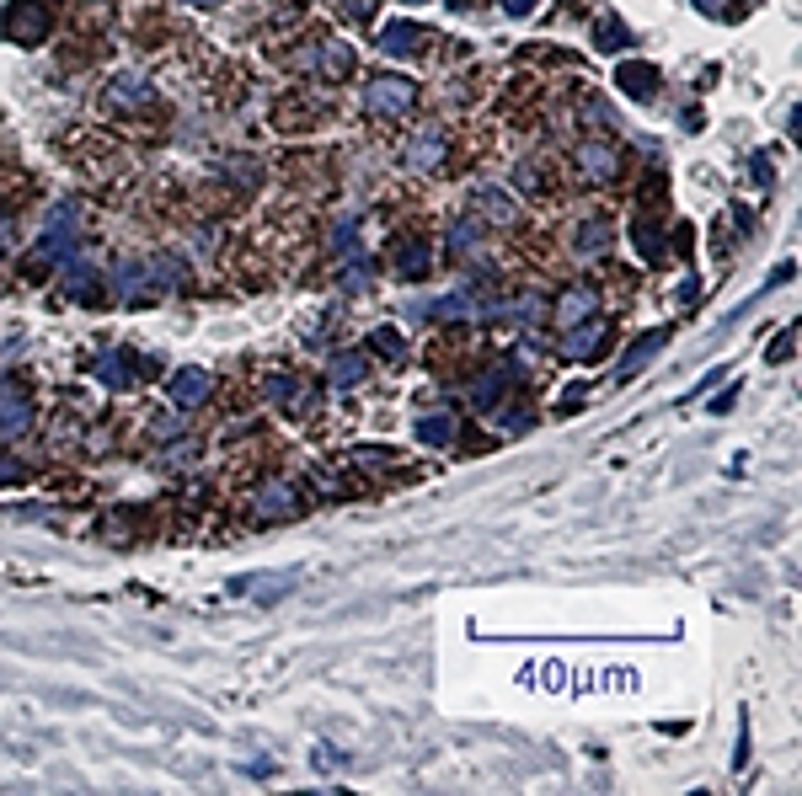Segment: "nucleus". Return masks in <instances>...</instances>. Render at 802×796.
Wrapping results in <instances>:
<instances>
[{"mask_svg": "<svg viewBox=\"0 0 802 796\" xmlns=\"http://www.w3.org/2000/svg\"><path fill=\"white\" fill-rule=\"evenodd\" d=\"M380 49H385V54H412V49H418V27H412V22L385 27V33H380Z\"/></svg>", "mask_w": 802, "mask_h": 796, "instance_id": "1a4fd4ad", "label": "nucleus"}, {"mask_svg": "<svg viewBox=\"0 0 802 796\" xmlns=\"http://www.w3.org/2000/svg\"><path fill=\"white\" fill-rule=\"evenodd\" d=\"M332 380L337 385H359L364 380V353H337L332 358Z\"/></svg>", "mask_w": 802, "mask_h": 796, "instance_id": "f8f14e48", "label": "nucleus"}, {"mask_svg": "<svg viewBox=\"0 0 802 796\" xmlns=\"http://www.w3.org/2000/svg\"><path fill=\"white\" fill-rule=\"evenodd\" d=\"M439 155H444V150L434 145V139H418V150H412V166L428 171V166H439Z\"/></svg>", "mask_w": 802, "mask_h": 796, "instance_id": "a211bd4d", "label": "nucleus"}, {"mask_svg": "<svg viewBox=\"0 0 802 796\" xmlns=\"http://www.w3.org/2000/svg\"><path fill=\"white\" fill-rule=\"evenodd\" d=\"M193 6H214V0H193Z\"/></svg>", "mask_w": 802, "mask_h": 796, "instance_id": "b1692460", "label": "nucleus"}, {"mask_svg": "<svg viewBox=\"0 0 802 796\" xmlns=\"http://www.w3.org/2000/svg\"><path fill=\"white\" fill-rule=\"evenodd\" d=\"M364 102H369V113H385V118H396V113H407V107L418 102V86H412L407 75H380V81H369Z\"/></svg>", "mask_w": 802, "mask_h": 796, "instance_id": "f03ea898", "label": "nucleus"}, {"mask_svg": "<svg viewBox=\"0 0 802 796\" xmlns=\"http://www.w3.org/2000/svg\"><path fill=\"white\" fill-rule=\"evenodd\" d=\"M348 11H353V17H369V11H375V0H348Z\"/></svg>", "mask_w": 802, "mask_h": 796, "instance_id": "4be33fe9", "label": "nucleus"}, {"mask_svg": "<svg viewBox=\"0 0 802 796\" xmlns=\"http://www.w3.org/2000/svg\"><path fill=\"white\" fill-rule=\"evenodd\" d=\"M578 166H583V177L605 182L610 171H615V155H610V145H583V150H578Z\"/></svg>", "mask_w": 802, "mask_h": 796, "instance_id": "423d86ee", "label": "nucleus"}, {"mask_svg": "<svg viewBox=\"0 0 802 796\" xmlns=\"http://www.w3.org/2000/svg\"><path fill=\"white\" fill-rule=\"evenodd\" d=\"M145 91H150V86H145V75L134 70V75H123V81H118L113 91H107V107H123V102H140Z\"/></svg>", "mask_w": 802, "mask_h": 796, "instance_id": "9b49d317", "label": "nucleus"}, {"mask_svg": "<svg viewBox=\"0 0 802 796\" xmlns=\"http://www.w3.org/2000/svg\"><path fill=\"white\" fill-rule=\"evenodd\" d=\"M6 241H11V225H6V220H0V246H6Z\"/></svg>", "mask_w": 802, "mask_h": 796, "instance_id": "5701e85b", "label": "nucleus"}, {"mask_svg": "<svg viewBox=\"0 0 802 796\" xmlns=\"http://www.w3.org/2000/svg\"><path fill=\"white\" fill-rule=\"evenodd\" d=\"M663 337H669V332H647L642 342H631V353L621 358V380H631V374H637V369L647 364V358H653V353L663 348Z\"/></svg>", "mask_w": 802, "mask_h": 796, "instance_id": "0eeeda50", "label": "nucleus"}, {"mask_svg": "<svg viewBox=\"0 0 802 796\" xmlns=\"http://www.w3.org/2000/svg\"><path fill=\"white\" fill-rule=\"evenodd\" d=\"M594 38H599V49H626V43H631L621 22H605V27H599V33H594Z\"/></svg>", "mask_w": 802, "mask_h": 796, "instance_id": "dca6fc26", "label": "nucleus"}, {"mask_svg": "<svg viewBox=\"0 0 802 796\" xmlns=\"http://www.w3.org/2000/svg\"><path fill=\"white\" fill-rule=\"evenodd\" d=\"M418 433H423L428 444H450V439H455V417H423Z\"/></svg>", "mask_w": 802, "mask_h": 796, "instance_id": "ddd939ff", "label": "nucleus"}, {"mask_svg": "<svg viewBox=\"0 0 802 796\" xmlns=\"http://www.w3.org/2000/svg\"><path fill=\"white\" fill-rule=\"evenodd\" d=\"M605 241H610V225H605V220H594V225H583L578 252H583V257H594V252H605Z\"/></svg>", "mask_w": 802, "mask_h": 796, "instance_id": "4468645a", "label": "nucleus"}, {"mask_svg": "<svg viewBox=\"0 0 802 796\" xmlns=\"http://www.w3.org/2000/svg\"><path fill=\"white\" fill-rule=\"evenodd\" d=\"M594 310H599V294L594 289H573V294L557 300V326H578V321H589Z\"/></svg>", "mask_w": 802, "mask_h": 796, "instance_id": "7ed1b4c3", "label": "nucleus"}, {"mask_svg": "<svg viewBox=\"0 0 802 796\" xmlns=\"http://www.w3.org/2000/svg\"><path fill=\"white\" fill-rule=\"evenodd\" d=\"M209 374L204 369H182L177 374V380H172V396H177V407H198V401H204L209 396Z\"/></svg>", "mask_w": 802, "mask_h": 796, "instance_id": "39448f33", "label": "nucleus"}, {"mask_svg": "<svg viewBox=\"0 0 802 796\" xmlns=\"http://www.w3.org/2000/svg\"><path fill=\"white\" fill-rule=\"evenodd\" d=\"M257 513H273V519L289 513V492H284V487H268V492H262V503H257Z\"/></svg>", "mask_w": 802, "mask_h": 796, "instance_id": "2eb2a0df", "label": "nucleus"}, {"mask_svg": "<svg viewBox=\"0 0 802 796\" xmlns=\"http://www.w3.org/2000/svg\"><path fill=\"white\" fill-rule=\"evenodd\" d=\"M49 22H54V0H11V11H6V38L38 43L43 33H49Z\"/></svg>", "mask_w": 802, "mask_h": 796, "instance_id": "f257e3e1", "label": "nucleus"}, {"mask_svg": "<svg viewBox=\"0 0 802 796\" xmlns=\"http://www.w3.org/2000/svg\"><path fill=\"white\" fill-rule=\"evenodd\" d=\"M348 65H353V54L343 49V43H332L327 49V75H348Z\"/></svg>", "mask_w": 802, "mask_h": 796, "instance_id": "6ab92c4d", "label": "nucleus"}, {"mask_svg": "<svg viewBox=\"0 0 802 796\" xmlns=\"http://www.w3.org/2000/svg\"><path fill=\"white\" fill-rule=\"evenodd\" d=\"M615 81H621V91H631L637 102H647V97L658 91V70H653V65H637V59H631V65L615 70Z\"/></svg>", "mask_w": 802, "mask_h": 796, "instance_id": "20e7f679", "label": "nucleus"}, {"mask_svg": "<svg viewBox=\"0 0 802 796\" xmlns=\"http://www.w3.org/2000/svg\"><path fill=\"white\" fill-rule=\"evenodd\" d=\"M503 6H508V17H524V11L535 6V0H503Z\"/></svg>", "mask_w": 802, "mask_h": 796, "instance_id": "412c9836", "label": "nucleus"}, {"mask_svg": "<svg viewBox=\"0 0 802 796\" xmlns=\"http://www.w3.org/2000/svg\"><path fill=\"white\" fill-rule=\"evenodd\" d=\"M733 401H738V385H733V390H722V396L712 401V412H728V407H733Z\"/></svg>", "mask_w": 802, "mask_h": 796, "instance_id": "aec40b11", "label": "nucleus"}, {"mask_svg": "<svg viewBox=\"0 0 802 796\" xmlns=\"http://www.w3.org/2000/svg\"><path fill=\"white\" fill-rule=\"evenodd\" d=\"M567 332H573V326H567ZM599 332H605V326H599L594 316H589V321H578V332L567 337V358H589V353H594V342H599Z\"/></svg>", "mask_w": 802, "mask_h": 796, "instance_id": "6e6552de", "label": "nucleus"}, {"mask_svg": "<svg viewBox=\"0 0 802 796\" xmlns=\"http://www.w3.org/2000/svg\"><path fill=\"white\" fill-rule=\"evenodd\" d=\"M476 209H482L487 220H498V225L514 220V204H508V193H498V187H482V193H476Z\"/></svg>", "mask_w": 802, "mask_h": 796, "instance_id": "9d476101", "label": "nucleus"}, {"mask_svg": "<svg viewBox=\"0 0 802 796\" xmlns=\"http://www.w3.org/2000/svg\"><path fill=\"white\" fill-rule=\"evenodd\" d=\"M423 268H428V246H407V252H401V273L418 278Z\"/></svg>", "mask_w": 802, "mask_h": 796, "instance_id": "f3484780", "label": "nucleus"}]
</instances>
